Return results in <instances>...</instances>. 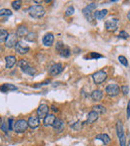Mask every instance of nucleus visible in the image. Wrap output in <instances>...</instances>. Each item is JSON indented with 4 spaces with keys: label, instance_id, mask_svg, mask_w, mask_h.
I'll return each instance as SVG.
<instances>
[{
    "label": "nucleus",
    "instance_id": "27",
    "mask_svg": "<svg viewBox=\"0 0 130 146\" xmlns=\"http://www.w3.org/2000/svg\"><path fill=\"white\" fill-rule=\"evenodd\" d=\"M12 15V11L9 9H6V8H3V9L0 10V17L2 16H11Z\"/></svg>",
    "mask_w": 130,
    "mask_h": 146
},
{
    "label": "nucleus",
    "instance_id": "4",
    "mask_svg": "<svg viewBox=\"0 0 130 146\" xmlns=\"http://www.w3.org/2000/svg\"><path fill=\"white\" fill-rule=\"evenodd\" d=\"M27 127H28V123L25 119H18V120H16L15 123H14L13 130L15 131L16 133H23L26 131Z\"/></svg>",
    "mask_w": 130,
    "mask_h": 146
},
{
    "label": "nucleus",
    "instance_id": "41",
    "mask_svg": "<svg viewBox=\"0 0 130 146\" xmlns=\"http://www.w3.org/2000/svg\"><path fill=\"white\" fill-rule=\"evenodd\" d=\"M52 110H54V111H58V108H55V106H52Z\"/></svg>",
    "mask_w": 130,
    "mask_h": 146
},
{
    "label": "nucleus",
    "instance_id": "37",
    "mask_svg": "<svg viewBox=\"0 0 130 146\" xmlns=\"http://www.w3.org/2000/svg\"><path fill=\"white\" fill-rule=\"evenodd\" d=\"M121 90H122V92H123V94H128V92H129V88H128V86H123L122 88H121Z\"/></svg>",
    "mask_w": 130,
    "mask_h": 146
},
{
    "label": "nucleus",
    "instance_id": "10",
    "mask_svg": "<svg viewBox=\"0 0 130 146\" xmlns=\"http://www.w3.org/2000/svg\"><path fill=\"white\" fill-rule=\"evenodd\" d=\"M15 50L19 55H24V54H27V53L29 52L30 48L28 45L24 44V43L21 42V41H18V43L15 46Z\"/></svg>",
    "mask_w": 130,
    "mask_h": 146
},
{
    "label": "nucleus",
    "instance_id": "5",
    "mask_svg": "<svg viewBox=\"0 0 130 146\" xmlns=\"http://www.w3.org/2000/svg\"><path fill=\"white\" fill-rule=\"evenodd\" d=\"M92 79H93L95 85H100L103 82L106 81L107 74H106V72H104V71H98L92 75Z\"/></svg>",
    "mask_w": 130,
    "mask_h": 146
},
{
    "label": "nucleus",
    "instance_id": "34",
    "mask_svg": "<svg viewBox=\"0 0 130 146\" xmlns=\"http://www.w3.org/2000/svg\"><path fill=\"white\" fill-rule=\"evenodd\" d=\"M119 143H120V146H127L126 145V137H125V134L122 135L121 137H119Z\"/></svg>",
    "mask_w": 130,
    "mask_h": 146
},
{
    "label": "nucleus",
    "instance_id": "43",
    "mask_svg": "<svg viewBox=\"0 0 130 146\" xmlns=\"http://www.w3.org/2000/svg\"><path fill=\"white\" fill-rule=\"evenodd\" d=\"M127 146H130V142L128 143V145H127Z\"/></svg>",
    "mask_w": 130,
    "mask_h": 146
},
{
    "label": "nucleus",
    "instance_id": "2",
    "mask_svg": "<svg viewBox=\"0 0 130 146\" xmlns=\"http://www.w3.org/2000/svg\"><path fill=\"white\" fill-rule=\"evenodd\" d=\"M28 12H29V15L31 16L32 18L38 19V18H41V17H43V16H44L45 8L43 7L42 5H34V6L29 7Z\"/></svg>",
    "mask_w": 130,
    "mask_h": 146
},
{
    "label": "nucleus",
    "instance_id": "24",
    "mask_svg": "<svg viewBox=\"0 0 130 146\" xmlns=\"http://www.w3.org/2000/svg\"><path fill=\"white\" fill-rule=\"evenodd\" d=\"M8 35H9V33H8L6 30L0 29V44H2V43H5Z\"/></svg>",
    "mask_w": 130,
    "mask_h": 146
},
{
    "label": "nucleus",
    "instance_id": "39",
    "mask_svg": "<svg viewBox=\"0 0 130 146\" xmlns=\"http://www.w3.org/2000/svg\"><path fill=\"white\" fill-rule=\"evenodd\" d=\"M126 112H127V118H129V117H130V100L128 102V104H127V110H126Z\"/></svg>",
    "mask_w": 130,
    "mask_h": 146
},
{
    "label": "nucleus",
    "instance_id": "1",
    "mask_svg": "<svg viewBox=\"0 0 130 146\" xmlns=\"http://www.w3.org/2000/svg\"><path fill=\"white\" fill-rule=\"evenodd\" d=\"M18 66H19L20 70H21L24 74H26V75L33 77V76H35V74H36V70H35L32 66H30V64L28 63L26 60H20V61L18 62Z\"/></svg>",
    "mask_w": 130,
    "mask_h": 146
},
{
    "label": "nucleus",
    "instance_id": "31",
    "mask_svg": "<svg viewBox=\"0 0 130 146\" xmlns=\"http://www.w3.org/2000/svg\"><path fill=\"white\" fill-rule=\"evenodd\" d=\"M118 38L124 39V40H126V39L129 38V34L127 32H125V31H121V32L119 33V35H118Z\"/></svg>",
    "mask_w": 130,
    "mask_h": 146
},
{
    "label": "nucleus",
    "instance_id": "28",
    "mask_svg": "<svg viewBox=\"0 0 130 146\" xmlns=\"http://www.w3.org/2000/svg\"><path fill=\"white\" fill-rule=\"evenodd\" d=\"M12 7H13L14 10H19L20 7H21V1H19V0L13 1L12 2Z\"/></svg>",
    "mask_w": 130,
    "mask_h": 146
},
{
    "label": "nucleus",
    "instance_id": "15",
    "mask_svg": "<svg viewBox=\"0 0 130 146\" xmlns=\"http://www.w3.org/2000/svg\"><path fill=\"white\" fill-rule=\"evenodd\" d=\"M27 123L30 128H37L40 125V119L37 116H30L27 120Z\"/></svg>",
    "mask_w": 130,
    "mask_h": 146
},
{
    "label": "nucleus",
    "instance_id": "3",
    "mask_svg": "<svg viewBox=\"0 0 130 146\" xmlns=\"http://www.w3.org/2000/svg\"><path fill=\"white\" fill-rule=\"evenodd\" d=\"M96 8H97V4H96L95 2H92V3L88 4L86 7L83 8L82 13H83V15L86 17V19L91 21L92 18H93V13L96 11Z\"/></svg>",
    "mask_w": 130,
    "mask_h": 146
},
{
    "label": "nucleus",
    "instance_id": "8",
    "mask_svg": "<svg viewBox=\"0 0 130 146\" xmlns=\"http://www.w3.org/2000/svg\"><path fill=\"white\" fill-rule=\"evenodd\" d=\"M119 20L117 18H110L105 22V28L108 31H115L118 27Z\"/></svg>",
    "mask_w": 130,
    "mask_h": 146
},
{
    "label": "nucleus",
    "instance_id": "23",
    "mask_svg": "<svg viewBox=\"0 0 130 146\" xmlns=\"http://www.w3.org/2000/svg\"><path fill=\"white\" fill-rule=\"evenodd\" d=\"M25 40L28 42H35L37 40V34L35 32H29L25 36Z\"/></svg>",
    "mask_w": 130,
    "mask_h": 146
},
{
    "label": "nucleus",
    "instance_id": "19",
    "mask_svg": "<svg viewBox=\"0 0 130 146\" xmlns=\"http://www.w3.org/2000/svg\"><path fill=\"white\" fill-rule=\"evenodd\" d=\"M6 61V69H11L16 64V57L15 56H7L5 58Z\"/></svg>",
    "mask_w": 130,
    "mask_h": 146
},
{
    "label": "nucleus",
    "instance_id": "12",
    "mask_svg": "<svg viewBox=\"0 0 130 146\" xmlns=\"http://www.w3.org/2000/svg\"><path fill=\"white\" fill-rule=\"evenodd\" d=\"M62 71H63V66L61 65L60 63H57L50 67V69H49V74H50L51 76H57L60 73H62Z\"/></svg>",
    "mask_w": 130,
    "mask_h": 146
},
{
    "label": "nucleus",
    "instance_id": "18",
    "mask_svg": "<svg viewBox=\"0 0 130 146\" xmlns=\"http://www.w3.org/2000/svg\"><path fill=\"white\" fill-rule=\"evenodd\" d=\"M107 14H108V10L107 9H103V10H100V11L96 10L93 13V18H95L96 20H102V19H104V17Z\"/></svg>",
    "mask_w": 130,
    "mask_h": 146
},
{
    "label": "nucleus",
    "instance_id": "13",
    "mask_svg": "<svg viewBox=\"0 0 130 146\" xmlns=\"http://www.w3.org/2000/svg\"><path fill=\"white\" fill-rule=\"evenodd\" d=\"M42 42L44 44V46L46 47H51L54 43V35L52 33H47V34L44 35L42 39Z\"/></svg>",
    "mask_w": 130,
    "mask_h": 146
},
{
    "label": "nucleus",
    "instance_id": "20",
    "mask_svg": "<svg viewBox=\"0 0 130 146\" xmlns=\"http://www.w3.org/2000/svg\"><path fill=\"white\" fill-rule=\"evenodd\" d=\"M95 139H98V140H101L103 143H104L105 145H108L109 143L111 142V138H110V137H109L107 134H105V133H101V134L96 135Z\"/></svg>",
    "mask_w": 130,
    "mask_h": 146
},
{
    "label": "nucleus",
    "instance_id": "29",
    "mask_svg": "<svg viewBox=\"0 0 130 146\" xmlns=\"http://www.w3.org/2000/svg\"><path fill=\"white\" fill-rule=\"evenodd\" d=\"M118 61L120 62V64H122L123 66H125V67H127V66H128V61H127V59L125 58L124 56H119L118 57Z\"/></svg>",
    "mask_w": 130,
    "mask_h": 146
},
{
    "label": "nucleus",
    "instance_id": "14",
    "mask_svg": "<svg viewBox=\"0 0 130 146\" xmlns=\"http://www.w3.org/2000/svg\"><path fill=\"white\" fill-rule=\"evenodd\" d=\"M98 117H99V114L97 113V112L91 110V111L88 113V116H87L86 121H85V122H83V123H84V124H92V123H94L96 120H97Z\"/></svg>",
    "mask_w": 130,
    "mask_h": 146
},
{
    "label": "nucleus",
    "instance_id": "22",
    "mask_svg": "<svg viewBox=\"0 0 130 146\" xmlns=\"http://www.w3.org/2000/svg\"><path fill=\"white\" fill-rule=\"evenodd\" d=\"M28 34V29L25 26H19L16 30V35L18 37H24Z\"/></svg>",
    "mask_w": 130,
    "mask_h": 146
},
{
    "label": "nucleus",
    "instance_id": "36",
    "mask_svg": "<svg viewBox=\"0 0 130 146\" xmlns=\"http://www.w3.org/2000/svg\"><path fill=\"white\" fill-rule=\"evenodd\" d=\"M89 58H91V59H100V58H102V55H100V54H97V53H91L90 54V57Z\"/></svg>",
    "mask_w": 130,
    "mask_h": 146
},
{
    "label": "nucleus",
    "instance_id": "6",
    "mask_svg": "<svg viewBox=\"0 0 130 146\" xmlns=\"http://www.w3.org/2000/svg\"><path fill=\"white\" fill-rule=\"evenodd\" d=\"M105 92H106L107 96L113 98V96H116L119 94V92H120V88H119V86L116 85V84H110V85H108L106 87V88H105Z\"/></svg>",
    "mask_w": 130,
    "mask_h": 146
},
{
    "label": "nucleus",
    "instance_id": "30",
    "mask_svg": "<svg viewBox=\"0 0 130 146\" xmlns=\"http://www.w3.org/2000/svg\"><path fill=\"white\" fill-rule=\"evenodd\" d=\"M74 7L73 6H69V7L66 9V11H65V16H71V15H73L74 14Z\"/></svg>",
    "mask_w": 130,
    "mask_h": 146
},
{
    "label": "nucleus",
    "instance_id": "16",
    "mask_svg": "<svg viewBox=\"0 0 130 146\" xmlns=\"http://www.w3.org/2000/svg\"><path fill=\"white\" fill-rule=\"evenodd\" d=\"M55 119H56L55 115H53V114H47V115L45 116V118L43 119V124H44V126H46V127L52 126Z\"/></svg>",
    "mask_w": 130,
    "mask_h": 146
},
{
    "label": "nucleus",
    "instance_id": "33",
    "mask_svg": "<svg viewBox=\"0 0 130 146\" xmlns=\"http://www.w3.org/2000/svg\"><path fill=\"white\" fill-rule=\"evenodd\" d=\"M82 124H83V122H81V121H77L75 124H73L72 128H73L74 130H80L81 127H82Z\"/></svg>",
    "mask_w": 130,
    "mask_h": 146
},
{
    "label": "nucleus",
    "instance_id": "35",
    "mask_svg": "<svg viewBox=\"0 0 130 146\" xmlns=\"http://www.w3.org/2000/svg\"><path fill=\"white\" fill-rule=\"evenodd\" d=\"M64 47L65 46H64V44H63L62 42H57L56 43V48H55V49H56V50L58 51V52H60V51L62 50V49L64 48Z\"/></svg>",
    "mask_w": 130,
    "mask_h": 146
},
{
    "label": "nucleus",
    "instance_id": "32",
    "mask_svg": "<svg viewBox=\"0 0 130 146\" xmlns=\"http://www.w3.org/2000/svg\"><path fill=\"white\" fill-rule=\"evenodd\" d=\"M14 123H15V121H14L13 118H9V119H8V129H9V131L13 130Z\"/></svg>",
    "mask_w": 130,
    "mask_h": 146
},
{
    "label": "nucleus",
    "instance_id": "42",
    "mask_svg": "<svg viewBox=\"0 0 130 146\" xmlns=\"http://www.w3.org/2000/svg\"><path fill=\"white\" fill-rule=\"evenodd\" d=\"M1 124H2V119H1V117H0V126H1Z\"/></svg>",
    "mask_w": 130,
    "mask_h": 146
},
{
    "label": "nucleus",
    "instance_id": "38",
    "mask_svg": "<svg viewBox=\"0 0 130 146\" xmlns=\"http://www.w3.org/2000/svg\"><path fill=\"white\" fill-rule=\"evenodd\" d=\"M2 128V130L5 131V132H7V131H9V129H8V126H6V123H2L1 126H0Z\"/></svg>",
    "mask_w": 130,
    "mask_h": 146
},
{
    "label": "nucleus",
    "instance_id": "40",
    "mask_svg": "<svg viewBox=\"0 0 130 146\" xmlns=\"http://www.w3.org/2000/svg\"><path fill=\"white\" fill-rule=\"evenodd\" d=\"M127 18H128V20L130 21V10L128 11V13H127Z\"/></svg>",
    "mask_w": 130,
    "mask_h": 146
},
{
    "label": "nucleus",
    "instance_id": "26",
    "mask_svg": "<svg viewBox=\"0 0 130 146\" xmlns=\"http://www.w3.org/2000/svg\"><path fill=\"white\" fill-rule=\"evenodd\" d=\"M92 110L95 112H97L98 114H103L105 113V111H106V110H105V108L103 106H100V104H97V106H94L93 108H92Z\"/></svg>",
    "mask_w": 130,
    "mask_h": 146
},
{
    "label": "nucleus",
    "instance_id": "9",
    "mask_svg": "<svg viewBox=\"0 0 130 146\" xmlns=\"http://www.w3.org/2000/svg\"><path fill=\"white\" fill-rule=\"evenodd\" d=\"M48 111H49V106L45 104H42L39 106V108H37L36 112H37V117L39 119H44L45 116L48 114Z\"/></svg>",
    "mask_w": 130,
    "mask_h": 146
},
{
    "label": "nucleus",
    "instance_id": "21",
    "mask_svg": "<svg viewBox=\"0 0 130 146\" xmlns=\"http://www.w3.org/2000/svg\"><path fill=\"white\" fill-rule=\"evenodd\" d=\"M103 96V92L102 90H95L91 92V98L94 100V102H99V100H102Z\"/></svg>",
    "mask_w": 130,
    "mask_h": 146
},
{
    "label": "nucleus",
    "instance_id": "25",
    "mask_svg": "<svg viewBox=\"0 0 130 146\" xmlns=\"http://www.w3.org/2000/svg\"><path fill=\"white\" fill-rule=\"evenodd\" d=\"M70 54H71V51H70V49L68 48V47H64V48L59 52V55H60L62 58H68V57L70 56Z\"/></svg>",
    "mask_w": 130,
    "mask_h": 146
},
{
    "label": "nucleus",
    "instance_id": "7",
    "mask_svg": "<svg viewBox=\"0 0 130 146\" xmlns=\"http://www.w3.org/2000/svg\"><path fill=\"white\" fill-rule=\"evenodd\" d=\"M18 43V36L16 35V33H11L8 35L7 39L5 41V46L7 48H13L16 46V44Z\"/></svg>",
    "mask_w": 130,
    "mask_h": 146
},
{
    "label": "nucleus",
    "instance_id": "11",
    "mask_svg": "<svg viewBox=\"0 0 130 146\" xmlns=\"http://www.w3.org/2000/svg\"><path fill=\"white\" fill-rule=\"evenodd\" d=\"M52 127H53V129L56 131V132H58V133L62 132V131L64 130V128H65L64 120H62L61 118H56V119H55V121H54V123H53Z\"/></svg>",
    "mask_w": 130,
    "mask_h": 146
},
{
    "label": "nucleus",
    "instance_id": "17",
    "mask_svg": "<svg viewBox=\"0 0 130 146\" xmlns=\"http://www.w3.org/2000/svg\"><path fill=\"white\" fill-rule=\"evenodd\" d=\"M0 90L3 92H13V90H17V87L12 84H4V85L0 86Z\"/></svg>",
    "mask_w": 130,
    "mask_h": 146
}]
</instances>
